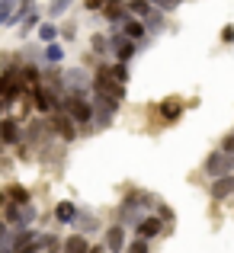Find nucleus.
Listing matches in <instances>:
<instances>
[{"instance_id": "nucleus-1", "label": "nucleus", "mask_w": 234, "mask_h": 253, "mask_svg": "<svg viewBox=\"0 0 234 253\" xmlns=\"http://www.w3.org/2000/svg\"><path fill=\"white\" fill-rule=\"evenodd\" d=\"M93 93H106V96H112V99L122 103L125 93H129V86L119 84L116 77H112V71H109V61H103V64H99V71L93 74Z\"/></svg>"}, {"instance_id": "nucleus-2", "label": "nucleus", "mask_w": 234, "mask_h": 253, "mask_svg": "<svg viewBox=\"0 0 234 253\" xmlns=\"http://www.w3.org/2000/svg\"><path fill=\"white\" fill-rule=\"evenodd\" d=\"M116 112H119V99L106 96V93H93V122H96V128H109Z\"/></svg>"}, {"instance_id": "nucleus-3", "label": "nucleus", "mask_w": 234, "mask_h": 253, "mask_svg": "<svg viewBox=\"0 0 234 253\" xmlns=\"http://www.w3.org/2000/svg\"><path fill=\"white\" fill-rule=\"evenodd\" d=\"M109 42H112V58H116V61H132L135 51L141 48V45H138L135 39H129L119 26H112V29H109Z\"/></svg>"}, {"instance_id": "nucleus-4", "label": "nucleus", "mask_w": 234, "mask_h": 253, "mask_svg": "<svg viewBox=\"0 0 234 253\" xmlns=\"http://www.w3.org/2000/svg\"><path fill=\"white\" fill-rule=\"evenodd\" d=\"M61 81L68 93H77V96H87V90H93V77L87 68H68L61 71Z\"/></svg>"}, {"instance_id": "nucleus-5", "label": "nucleus", "mask_w": 234, "mask_h": 253, "mask_svg": "<svg viewBox=\"0 0 234 253\" xmlns=\"http://www.w3.org/2000/svg\"><path fill=\"white\" fill-rule=\"evenodd\" d=\"M61 109L68 112L74 122H93V103H87L84 96H77V93H64Z\"/></svg>"}, {"instance_id": "nucleus-6", "label": "nucleus", "mask_w": 234, "mask_h": 253, "mask_svg": "<svg viewBox=\"0 0 234 253\" xmlns=\"http://www.w3.org/2000/svg\"><path fill=\"white\" fill-rule=\"evenodd\" d=\"M231 170H234V154H228L225 148L212 151V154H209V161H205V173H209L212 179H218V176H228Z\"/></svg>"}, {"instance_id": "nucleus-7", "label": "nucleus", "mask_w": 234, "mask_h": 253, "mask_svg": "<svg viewBox=\"0 0 234 253\" xmlns=\"http://www.w3.org/2000/svg\"><path fill=\"white\" fill-rule=\"evenodd\" d=\"M32 99H36V109L42 112V116H51V112L61 109V99H58L55 90H51V86H45V84L32 86Z\"/></svg>"}, {"instance_id": "nucleus-8", "label": "nucleus", "mask_w": 234, "mask_h": 253, "mask_svg": "<svg viewBox=\"0 0 234 253\" xmlns=\"http://www.w3.org/2000/svg\"><path fill=\"white\" fill-rule=\"evenodd\" d=\"M48 128L55 131V135H61L64 141H74V138H77V122L64 109H58V112H51V116H48Z\"/></svg>"}, {"instance_id": "nucleus-9", "label": "nucleus", "mask_w": 234, "mask_h": 253, "mask_svg": "<svg viewBox=\"0 0 234 253\" xmlns=\"http://www.w3.org/2000/svg\"><path fill=\"white\" fill-rule=\"evenodd\" d=\"M6 221L19 224V228H29V224L36 221V209H32L29 202L26 205H10V209H6Z\"/></svg>"}, {"instance_id": "nucleus-10", "label": "nucleus", "mask_w": 234, "mask_h": 253, "mask_svg": "<svg viewBox=\"0 0 234 253\" xmlns=\"http://www.w3.org/2000/svg\"><path fill=\"white\" fill-rule=\"evenodd\" d=\"M29 202V189L26 186H6V189H0V205L3 209H10V205H26Z\"/></svg>"}, {"instance_id": "nucleus-11", "label": "nucleus", "mask_w": 234, "mask_h": 253, "mask_svg": "<svg viewBox=\"0 0 234 253\" xmlns=\"http://www.w3.org/2000/svg\"><path fill=\"white\" fill-rule=\"evenodd\" d=\"M119 29H122L129 39H135V42L141 45V42H144V32H148V26H144V19H138V16H132V13H129V16L122 19V26H119Z\"/></svg>"}, {"instance_id": "nucleus-12", "label": "nucleus", "mask_w": 234, "mask_h": 253, "mask_svg": "<svg viewBox=\"0 0 234 253\" xmlns=\"http://www.w3.org/2000/svg\"><path fill=\"white\" fill-rule=\"evenodd\" d=\"M160 109V119H164V122H177L180 116H183V99H177V96H167L164 103L157 106Z\"/></svg>"}, {"instance_id": "nucleus-13", "label": "nucleus", "mask_w": 234, "mask_h": 253, "mask_svg": "<svg viewBox=\"0 0 234 253\" xmlns=\"http://www.w3.org/2000/svg\"><path fill=\"white\" fill-rule=\"evenodd\" d=\"M106 247L112 253H122L125 247V224H112L109 231H106Z\"/></svg>"}, {"instance_id": "nucleus-14", "label": "nucleus", "mask_w": 234, "mask_h": 253, "mask_svg": "<svg viewBox=\"0 0 234 253\" xmlns=\"http://www.w3.org/2000/svg\"><path fill=\"white\" fill-rule=\"evenodd\" d=\"M0 138H3V144H19V122L16 119H0Z\"/></svg>"}, {"instance_id": "nucleus-15", "label": "nucleus", "mask_w": 234, "mask_h": 253, "mask_svg": "<svg viewBox=\"0 0 234 253\" xmlns=\"http://www.w3.org/2000/svg\"><path fill=\"white\" fill-rule=\"evenodd\" d=\"M234 192V176L228 173V176H218L215 183H212V199H228Z\"/></svg>"}, {"instance_id": "nucleus-16", "label": "nucleus", "mask_w": 234, "mask_h": 253, "mask_svg": "<svg viewBox=\"0 0 234 253\" xmlns=\"http://www.w3.org/2000/svg\"><path fill=\"white\" fill-rule=\"evenodd\" d=\"M58 26L51 23V19H42V23H39V29H36V36H39V42L42 45H48V42H58Z\"/></svg>"}, {"instance_id": "nucleus-17", "label": "nucleus", "mask_w": 234, "mask_h": 253, "mask_svg": "<svg viewBox=\"0 0 234 253\" xmlns=\"http://www.w3.org/2000/svg\"><path fill=\"white\" fill-rule=\"evenodd\" d=\"M77 215H80V211H77V205H74V202H58L55 218H58L61 224H74V221H77Z\"/></svg>"}, {"instance_id": "nucleus-18", "label": "nucleus", "mask_w": 234, "mask_h": 253, "mask_svg": "<svg viewBox=\"0 0 234 253\" xmlns=\"http://www.w3.org/2000/svg\"><path fill=\"white\" fill-rule=\"evenodd\" d=\"M90 48H93V55H99V58H112V42H109V36H93L90 39Z\"/></svg>"}, {"instance_id": "nucleus-19", "label": "nucleus", "mask_w": 234, "mask_h": 253, "mask_svg": "<svg viewBox=\"0 0 234 253\" xmlns=\"http://www.w3.org/2000/svg\"><path fill=\"white\" fill-rule=\"evenodd\" d=\"M42 61H45V64H61V61H64V48H61L58 42H48V45L42 48Z\"/></svg>"}, {"instance_id": "nucleus-20", "label": "nucleus", "mask_w": 234, "mask_h": 253, "mask_svg": "<svg viewBox=\"0 0 234 253\" xmlns=\"http://www.w3.org/2000/svg\"><path fill=\"white\" fill-rule=\"evenodd\" d=\"M144 26H148V32H164V26H167L164 10H160V6H154V10L144 16Z\"/></svg>"}, {"instance_id": "nucleus-21", "label": "nucleus", "mask_w": 234, "mask_h": 253, "mask_svg": "<svg viewBox=\"0 0 234 253\" xmlns=\"http://www.w3.org/2000/svg\"><path fill=\"white\" fill-rule=\"evenodd\" d=\"M64 253H90V244H87L84 234H71L64 241Z\"/></svg>"}, {"instance_id": "nucleus-22", "label": "nucleus", "mask_w": 234, "mask_h": 253, "mask_svg": "<svg viewBox=\"0 0 234 253\" xmlns=\"http://www.w3.org/2000/svg\"><path fill=\"white\" fill-rule=\"evenodd\" d=\"M160 234V218H144L141 224H138V237H144V241H151V237Z\"/></svg>"}, {"instance_id": "nucleus-23", "label": "nucleus", "mask_w": 234, "mask_h": 253, "mask_svg": "<svg viewBox=\"0 0 234 253\" xmlns=\"http://www.w3.org/2000/svg\"><path fill=\"white\" fill-rule=\"evenodd\" d=\"M125 10H129L132 16L144 19V16H148L151 10H154V3H151V0H129V3H125Z\"/></svg>"}, {"instance_id": "nucleus-24", "label": "nucleus", "mask_w": 234, "mask_h": 253, "mask_svg": "<svg viewBox=\"0 0 234 253\" xmlns=\"http://www.w3.org/2000/svg\"><path fill=\"white\" fill-rule=\"evenodd\" d=\"M74 6V0H48V19H58Z\"/></svg>"}, {"instance_id": "nucleus-25", "label": "nucleus", "mask_w": 234, "mask_h": 253, "mask_svg": "<svg viewBox=\"0 0 234 253\" xmlns=\"http://www.w3.org/2000/svg\"><path fill=\"white\" fill-rule=\"evenodd\" d=\"M109 71H112V77H116L119 84L129 86V81H132V74H129V61H116V64L109 61Z\"/></svg>"}, {"instance_id": "nucleus-26", "label": "nucleus", "mask_w": 234, "mask_h": 253, "mask_svg": "<svg viewBox=\"0 0 234 253\" xmlns=\"http://www.w3.org/2000/svg\"><path fill=\"white\" fill-rule=\"evenodd\" d=\"M39 23H42V19H39V13L32 10L29 16L23 19V23H19V39H26V36H32V29H39Z\"/></svg>"}, {"instance_id": "nucleus-27", "label": "nucleus", "mask_w": 234, "mask_h": 253, "mask_svg": "<svg viewBox=\"0 0 234 253\" xmlns=\"http://www.w3.org/2000/svg\"><path fill=\"white\" fill-rule=\"evenodd\" d=\"M16 6H19V0H0V26L10 23V16L16 13Z\"/></svg>"}, {"instance_id": "nucleus-28", "label": "nucleus", "mask_w": 234, "mask_h": 253, "mask_svg": "<svg viewBox=\"0 0 234 253\" xmlns=\"http://www.w3.org/2000/svg\"><path fill=\"white\" fill-rule=\"evenodd\" d=\"M151 3H154V6H160L164 13H173L180 3H183V0H151Z\"/></svg>"}, {"instance_id": "nucleus-29", "label": "nucleus", "mask_w": 234, "mask_h": 253, "mask_svg": "<svg viewBox=\"0 0 234 253\" xmlns=\"http://www.w3.org/2000/svg\"><path fill=\"white\" fill-rule=\"evenodd\" d=\"M129 253H148V241H144V237L132 241V244H129Z\"/></svg>"}, {"instance_id": "nucleus-30", "label": "nucleus", "mask_w": 234, "mask_h": 253, "mask_svg": "<svg viewBox=\"0 0 234 253\" xmlns=\"http://www.w3.org/2000/svg\"><path fill=\"white\" fill-rule=\"evenodd\" d=\"M103 6H106V0H84V10H90V13H103Z\"/></svg>"}, {"instance_id": "nucleus-31", "label": "nucleus", "mask_w": 234, "mask_h": 253, "mask_svg": "<svg viewBox=\"0 0 234 253\" xmlns=\"http://www.w3.org/2000/svg\"><path fill=\"white\" fill-rule=\"evenodd\" d=\"M61 36H64V42H74V39H77V23H68L61 29Z\"/></svg>"}, {"instance_id": "nucleus-32", "label": "nucleus", "mask_w": 234, "mask_h": 253, "mask_svg": "<svg viewBox=\"0 0 234 253\" xmlns=\"http://www.w3.org/2000/svg\"><path fill=\"white\" fill-rule=\"evenodd\" d=\"M222 42H225V45H234V26H231V23L222 29Z\"/></svg>"}, {"instance_id": "nucleus-33", "label": "nucleus", "mask_w": 234, "mask_h": 253, "mask_svg": "<svg viewBox=\"0 0 234 253\" xmlns=\"http://www.w3.org/2000/svg\"><path fill=\"white\" fill-rule=\"evenodd\" d=\"M222 148H225V151H228V154H234V131H231V135H225V141H222Z\"/></svg>"}, {"instance_id": "nucleus-34", "label": "nucleus", "mask_w": 234, "mask_h": 253, "mask_svg": "<svg viewBox=\"0 0 234 253\" xmlns=\"http://www.w3.org/2000/svg\"><path fill=\"white\" fill-rule=\"evenodd\" d=\"M77 224H80V228H93V224H96V221H93V218H90V215H84V218H80V215H77Z\"/></svg>"}, {"instance_id": "nucleus-35", "label": "nucleus", "mask_w": 234, "mask_h": 253, "mask_svg": "<svg viewBox=\"0 0 234 253\" xmlns=\"http://www.w3.org/2000/svg\"><path fill=\"white\" fill-rule=\"evenodd\" d=\"M106 250H109L106 244H103V247H90V253H106Z\"/></svg>"}, {"instance_id": "nucleus-36", "label": "nucleus", "mask_w": 234, "mask_h": 253, "mask_svg": "<svg viewBox=\"0 0 234 253\" xmlns=\"http://www.w3.org/2000/svg\"><path fill=\"white\" fill-rule=\"evenodd\" d=\"M3 109H6V99H3V96H0V112H3Z\"/></svg>"}, {"instance_id": "nucleus-37", "label": "nucleus", "mask_w": 234, "mask_h": 253, "mask_svg": "<svg viewBox=\"0 0 234 253\" xmlns=\"http://www.w3.org/2000/svg\"><path fill=\"white\" fill-rule=\"evenodd\" d=\"M0 144H3V138H0Z\"/></svg>"}]
</instances>
